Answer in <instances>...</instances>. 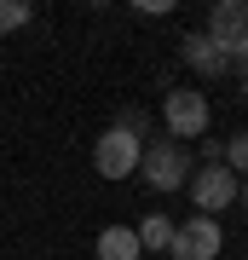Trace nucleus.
I'll return each mask as SVG.
<instances>
[{
  "label": "nucleus",
  "instance_id": "0eeeda50",
  "mask_svg": "<svg viewBox=\"0 0 248 260\" xmlns=\"http://www.w3.org/2000/svg\"><path fill=\"white\" fill-rule=\"evenodd\" d=\"M179 58H185L196 75H225V70H231V64H225V52L214 47L208 35H185V41H179Z\"/></svg>",
  "mask_w": 248,
  "mask_h": 260
},
{
  "label": "nucleus",
  "instance_id": "39448f33",
  "mask_svg": "<svg viewBox=\"0 0 248 260\" xmlns=\"http://www.w3.org/2000/svg\"><path fill=\"white\" fill-rule=\"evenodd\" d=\"M237 185H242V179L231 174L225 162H202V168L191 174V185H185V191H191L196 214H208V220H214L220 208H231V197H237Z\"/></svg>",
  "mask_w": 248,
  "mask_h": 260
},
{
  "label": "nucleus",
  "instance_id": "f03ea898",
  "mask_svg": "<svg viewBox=\"0 0 248 260\" xmlns=\"http://www.w3.org/2000/svg\"><path fill=\"white\" fill-rule=\"evenodd\" d=\"M162 121H167V139H179V145H191V139H202L208 133V99L202 93H191V87H173V93L162 99Z\"/></svg>",
  "mask_w": 248,
  "mask_h": 260
},
{
  "label": "nucleus",
  "instance_id": "9b49d317",
  "mask_svg": "<svg viewBox=\"0 0 248 260\" xmlns=\"http://www.w3.org/2000/svg\"><path fill=\"white\" fill-rule=\"evenodd\" d=\"M23 23H29V0H0V35L23 29Z\"/></svg>",
  "mask_w": 248,
  "mask_h": 260
},
{
  "label": "nucleus",
  "instance_id": "ddd939ff",
  "mask_svg": "<svg viewBox=\"0 0 248 260\" xmlns=\"http://www.w3.org/2000/svg\"><path fill=\"white\" fill-rule=\"evenodd\" d=\"M242 99H248V75H242Z\"/></svg>",
  "mask_w": 248,
  "mask_h": 260
},
{
  "label": "nucleus",
  "instance_id": "4468645a",
  "mask_svg": "<svg viewBox=\"0 0 248 260\" xmlns=\"http://www.w3.org/2000/svg\"><path fill=\"white\" fill-rule=\"evenodd\" d=\"M242 75H248V58H242Z\"/></svg>",
  "mask_w": 248,
  "mask_h": 260
},
{
  "label": "nucleus",
  "instance_id": "423d86ee",
  "mask_svg": "<svg viewBox=\"0 0 248 260\" xmlns=\"http://www.w3.org/2000/svg\"><path fill=\"white\" fill-rule=\"evenodd\" d=\"M138 145L133 133H121V127H110V133H98L92 139V168H98L104 179H127V174H138Z\"/></svg>",
  "mask_w": 248,
  "mask_h": 260
},
{
  "label": "nucleus",
  "instance_id": "20e7f679",
  "mask_svg": "<svg viewBox=\"0 0 248 260\" xmlns=\"http://www.w3.org/2000/svg\"><path fill=\"white\" fill-rule=\"evenodd\" d=\"M220 249H225V232L208 214H191L185 225H173V243H167L173 260H220Z\"/></svg>",
  "mask_w": 248,
  "mask_h": 260
},
{
  "label": "nucleus",
  "instance_id": "f257e3e1",
  "mask_svg": "<svg viewBox=\"0 0 248 260\" xmlns=\"http://www.w3.org/2000/svg\"><path fill=\"white\" fill-rule=\"evenodd\" d=\"M138 174H145L150 191H185L191 174H196L191 145H179V139H150L145 150H138Z\"/></svg>",
  "mask_w": 248,
  "mask_h": 260
},
{
  "label": "nucleus",
  "instance_id": "9d476101",
  "mask_svg": "<svg viewBox=\"0 0 248 260\" xmlns=\"http://www.w3.org/2000/svg\"><path fill=\"white\" fill-rule=\"evenodd\" d=\"M220 162H225L237 179H248V133H231V145L220 150Z\"/></svg>",
  "mask_w": 248,
  "mask_h": 260
},
{
  "label": "nucleus",
  "instance_id": "7ed1b4c3",
  "mask_svg": "<svg viewBox=\"0 0 248 260\" xmlns=\"http://www.w3.org/2000/svg\"><path fill=\"white\" fill-rule=\"evenodd\" d=\"M202 35L225 52V64H242L248 58V0H220V6L208 12Z\"/></svg>",
  "mask_w": 248,
  "mask_h": 260
},
{
  "label": "nucleus",
  "instance_id": "1a4fd4ad",
  "mask_svg": "<svg viewBox=\"0 0 248 260\" xmlns=\"http://www.w3.org/2000/svg\"><path fill=\"white\" fill-rule=\"evenodd\" d=\"M173 225H179V220H167V214H145V220L133 225V232H138V249H145V254H150V249H162V254H167V243H173Z\"/></svg>",
  "mask_w": 248,
  "mask_h": 260
},
{
  "label": "nucleus",
  "instance_id": "6e6552de",
  "mask_svg": "<svg viewBox=\"0 0 248 260\" xmlns=\"http://www.w3.org/2000/svg\"><path fill=\"white\" fill-rule=\"evenodd\" d=\"M138 232L133 225H104L98 232V260H138Z\"/></svg>",
  "mask_w": 248,
  "mask_h": 260
},
{
  "label": "nucleus",
  "instance_id": "f8f14e48",
  "mask_svg": "<svg viewBox=\"0 0 248 260\" xmlns=\"http://www.w3.org/2000/svg\"><path fill=\"white\" fill-rule=\"evenodd\" d=\"M237 203H242V208H248V179H242V185H237Z\"/></svg>",
  "mask_w": 248,
  "mask_h": 260
}]
</instances>
